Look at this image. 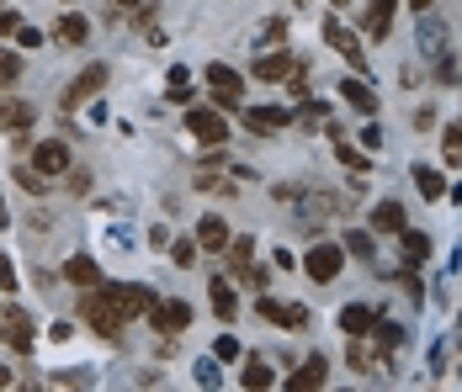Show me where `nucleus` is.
Wrapping results in <instances>:
<instances>
[{
  "mask_svg": "<svg viewBox=\"0 0 462 392\" xmlns=\"http://www.w3.org/2000/svg\"><path fill=\"white\" fill-rule=\"evenodd\" d=\"M399 244H404V265H425V260H430V233L404 228V233H399Z\"/></svg>",
  "mask_w": 462,
  "mask_h": 392,
  "instance_id": "26",
  "label": "nucleus"
},
{
  "mask_svg": "<svg viewBox=\"0 0 462 392\" xmlns=\"http://www.w3.org/2000/svg\"><path fill=\"white\" fill-rule=\"evenodd\" d=\"M22 32V16L16 11H0V38H16Z\"/></svg>",
  "mask_w": 462,
  "mask_h": 392,
  "instance_id": "37",
  "label": "nucleus"
},
{
  "mask_svg": "<svg viewBox=\"0 0 462 392\" xmlns=\"http://www.w3.org/2000/svg\"><path fill=\"white\" fill-rule=\"evenodd\" d=\"M16 292V265H11V255H0V297H11Z\"/></svg>",
  "mask_w": 462,
  "mask_h": 392,
  "instance_id": "34",
  "label": "nucleus"
},
{
  "mask_svg": "<svg viewBox=\"0 0 462 392\" xmlns=\"http://www.w3.org/2000/svg\"><path fill=\"white\" fill-rule=\"evenodd\" d=\"M324 377H329V360H324V355H309V360L287 377V392H319Z\"/></svg>",
  "mask_w": 462,
  "mask_h": 392,
  "instance_id": "17",
  "label": "nucleus"
},
{
  "mask_svg": "<svg viewBox=\"0 0 462 392\" xmlns=\"http://www.w3.org/2000/svg\"><path fill=\"white\" fill-rule=\"evenodd\" d=\"M0 340H5V350L27 355L32 350V313L16 303H0Z\"/></svg>",
  "mask_w": 462,
  "mask_h": 392,
  "instance_id": "6",
  "label": "nucleus"
},
{
  "mask_svg": "<svg viewBox=\"0 0 462 392\" xmlns=\"http://www.w3.org/2000/svg\"><path fill=\"white\" fill-rule=\"evenodd\" d=\"M213 355H218V360H239V340H234V334H218V340H213Z\"/></svg>",
  "mask_w": 462,
  "mask_h": 392,
  "instance_id": "35",
  "label": "nucleus"
},
{
  "mask_svg": "<svg viewBox=\"0 0 462 392\" xmlns=\"http://www.w3.org/2000/svg\"><path fill=\"white\" fill-rule=\"evenodd\" d=\"M329 117V101H298V112H292V128H303V132H314V123H324Z\"/></svg>",
  "mask_w": 462,
  "mask_h": 392,
  "instance_id": "28",
  "label": "nucleus"
},
{
  "mask_svg": "<svg viewBox=\"0 0 462 392\" xmlns=\"http://www.w3.org/2000/svg\"><path fill=\"white\" fill-rule=\"evenodd\" d=\"M229 223L218 218V213H208V218L197 223V250H208V255H224V250H229Z\"/></svg>",
  "mask_w": 462,
  "mask_h": 392,
  "instance_id": "16",
  "label": "nucleus"
},
{
  "mask_svg": "<svg viewBox=\"0 0 462 392\" xmlns=\"http://www.w3.org/2000/svg\"><path fill=\"white\" fill-rule=\"evenodd\" d=\"M245 128L261 132V138H272V132L292 128V112H282V106H245Z\"/></svg>",
  "mask_w": 462,
  "mask_h": 392,
  "instance_id": "15",
  "label": "nucleus"
},
{
  "mask_svg": "<svg viewBox=\"0 0 462 392\" xmlns=\"http://www.w3.org/2000/svg\"><path fill=\"white\" fill-rule=\"evenodd\" d=\"M197 382H202L208 392L218 387V360H197Z\"/></svg>",
  "mask_w": 462,
  "mask_h": 392,
  "instance_id": "36",
  "label": "nucleus"
},
{
  "mask_svg": "<svg viewBox=\"0 0 462 392\" xmlns=\"http://www.w3.org/2000/svg\"><path fill=\"white\" fill-rule=\"evenodd\" d=\"M393 16H399V0H367V38L372 43H383L388 32H393Z\"/></svg>",
  "mask_w": 462,
  "mask_h": 392,
  "instance_id": "18",
  "label": "nucleus"
},
{
  "mask_svg": "<svg viewBox=\"0 0 462 392\" xmlns=\"http://www.w3.org/2000/svg\"><path fill=\"white\" fill-rule=\"evenodd\" d=\"M324 43L335 48V53H340V59H346V64H351L356 75L367 69V53H362V38H356V32H346V27H340V16H324Z\"/></svg>",
  "mask_w": 462,
  "mask_h": 392,
  "instance_id": "10",
  "label": "nucleus"
},
{
  "mask_svg": "<svg viewBox=\"0 0 462 392\" xmlns=\"http://www.w3.org/2000/svg\"><path fill=\"white\" fill-rule=\"evenodd\" d=\"M11 382H16V377H11V366H0V392L11 387Z\"/></svg>",
  "mask_w": 462,
  "mask_h": 392,
  "instance_id": "41",
  "label": "nucleus"
},
{
  "mask_svg": "<svg viewBox=\"0 0 462 392\" xmlns=\"http://www.w3.org/2000/svg\"><path fill=\"white\" fill-rule=\"evenodd\" d=\"M377 143H383V128H362V149H367V154L377 149Z\"/></svg>",
  "mask_w": 462,
  "mask_h": 392,
  "instance_id": "40",
  "label": "nucleus"
},
{
  "mask_svg": "<svg viewBox=\"0 0 462 392\" xmlns=\"http://www.w3.org/2000/svg\"><path fill=\"white\" fill-rule=\"evenodd\" d=\"M298 64H303L298 53H287V48H272L266 59H255V80H261V86H277V80H287Z\"/></svg>",
  "mask_w": 462,
  "mask_h": 392,
  "instance_id": "12",
  "label": "nucleus"
},
{
  "mask_svg": "<svg viewBox=\"0 0 462 392\" xmlns=\"http://www.w3.org/2000/svg\"><path fill=\"white\" fill-rule=\"evenodd\" d=\"M64 281H75V287H101V265H96V255H69L64 260Z\"/></svg>",
  "mask_w": 462,
  "mask_h": 392,
  "instance_id": "24",
  "label": "nucleus"
},
{
  "mask_svg": "<svg viewBox=\"0 0 462 392\" xmlns=\"http://www.w3.org/2000/svg\"><path fill=\"white\" fill-rule=\"evenodd\" d=\"M165 96H171V101H181V106H191V96H197L191 75H186V69H171V80H165Z\"/></svg>",
  "mask_w": 462,
  "mask_h": 392,
  "instance_id": "30",
  "label": "nucleus"
},
{
  "mask_svg": "<svg viewBox=\"0 0 462 392\" xmlns=\"http://www.w3.org/2000/svg\"><path fill=\"white\" fill-rule=\"evenodd\" d=\"M441 154H447V165H452V170H462V117L441 128Z\"/></svg>",
  "mask_w": 462,
  "mask_h": 392,
  "instance_id": "29",
  "label": "nucleus"
},
{
  "mask_svg": "<svg viewBox=\"0 0 462 392\" xmlns=\"http://www.w3.org/2000/svg\"><path fill=\"white\" fill-rule=\"evenodd\" d=\"M38 123V112H32V101H16V96H0V132H32Z\"/></svg>",
  "mask_w": 462,
  "mask_h": 392,
  "instance_id": "13",
  "label": "nucleus"
},
{
  "mask_svg": "<svg viewBox=\"0 0 462 392\" xmlns=\"http://www.w3.org/2000/svg\"><path fill=\"white\" fill-rule=\"evenodd\" d=\"M404 5H415L420 16H425V11H430V5H436V0H404Z\"/></svg>",
  "mask_w": 462,
  "mask_h": 392,
  "instance_id": "42",
  "label": "nucleus"
},
{
  "mask_svg": "<svg viewBox=\"0 0 462 392\" xmlns=\"http://www.w3.org/2000/svg\"><path fill=\"white\" fill-rule=\"evenodd\" d=\"M255 313L261 318H272L277 329H309V307H298V303H277V297H255Z\"/></svg>",
  "mask_w": 462,
  "mask_h": 392,
  "instance_id": "11",
  "label": "nucleus"
},
{
  "mask_svg": "<svg viewBox=\"0 0 462 392\" xmlns=\"http://www.w3.org/2000/svg\"><path fill=\"white\" fill-rule=\"evenodd\" d=\"M22 80V59L11 48H0V86H16Z\"/></svg>",
  "mask_w": 462,
  "mask_h": 392,
  "instance_id": "33",
  "label": "nucleus"
},
{
  "mask_svg": "<svg viewBox=\"0 0 462 392\" xmlns=\"http://www.w3.org/2000/svg\"><path fill=\"white\" fill-rule=\"evenodd\" d=\"M410 175H415V191L425 202H441L447 196V175L436 170V165H410Z\"/></svg>",
  "mask_w": 462,
  "mask_h": 392,
  "instance_id": "25",
  "label": "nucleus"
},
{
  "mask_svg": "<svg viewBox=\"0 0 462 392\" xmlns=\"http://www.w3.org/2000/svg\"><path fill=\"white\" fill-rule=\"evenodd\" d=\"M329 5H335V11H346V5H351V0H329Z\"/></svg>",
  "mask_w": 462,
  "mask_h": 392,
  "instance_id": "44",
  "label": "nucleus"
},
{
  "mask_svg": "<svg viewBox=\"0 0 462 392\" xmlns=\"http://www.w3.org/2000/svg\"><path fill=\"white\" fill-rule=\"evenodd\" d=\"M143 318L154 324V334H160V340H176V334H186V324H191V307L176 303V297H154V307H149Z\"/></svg>",
  "mask_w": 462,
  "mask_h": 392,
  "instance_id": "7",
  "label": "nucleus"
},
{
  "mask_svg": "<svg viewBox=\"0 0 462 392\" xmlns=\"http://www.w3.org/2000/svg\"><path fill=\"white\" fill-rule=\"evenodd\" d=\"M367 223H372V233H393V239L410 228V218H404V207H399V202H377Z\"/></svg>",
  "mask_w": 462,
  "mask_h": 392,
  "instance_id": "23",
  "label": "nucleus"
},
{
  "mask_svg": "<svg viewBox=\"0 0 462 392\" xmlns=\"http://www.w3.org/2000/svg\"><path fill=\"white\" fill-rule=\"evenodd\" d=\"M282 38H287V27L282 22H266V48H282Z\"/></svg>",
  "mask_w": 462,
  "mask_h": 392,
  "instance_id": "39",
  "label": "nucleus"
},
{
  "mask_svg": "<svg viewBox=\"0 0 462 392\" xmlns=\"http://www.w3.org/2000/svg\"><path fill=\"white\" fill-rule=\"evenodd\" d=\"M202 80H208V96H213L218 112H239V106H245V75H239V69H229V64H208Z\"/></svg>",
  "mask_w": 462,
  "mask_h": 392,
  "instance_id": "2",
  "label": "nucleus"
},
{
  "mask_svg": "<svg viewBox=\"0 0 462 392\" xmlns=\"http://www.w3.org/2000/svg\"><path fill=\"white\" fill-rule=\"evenodd\" d=\"M112 5H117V11H134V5H139V0H112Z\"/></svg>",
  "mask_w": 462,
  "mask_h": 392,
  "instance_id": "43",
  "label": "nucleus"
},
{
  "mask_svg": "<svg viewBox=\"0 0 462 392\" xmlns=\"http://www.w3.org/2000/svg\"><path fill=\"white\" fill-rule=\"evenodd\" d=\"M335 160H340L351 175H367V170H372L367 149H356V143H346V138H335Z\"/></svg>",
  "mask_w": 462,
  "mask_h": 392,
  "instance_id": "27",
  "label": "nucleus"
},
{
  "mask_svg": "<svg viewBox=\"0 0 462 392\" xmlns=\"http://www.w3.org/2000/svg\"><path fill=\"white\" fill-rule=\"evenodd\" d=\"M101 292L117 303V313L134 324V318H143L149 307H154V287L149 281H101Z\"/></svg>",
  "mask_w": 462,
  "mask_h": 392,
  "instance_id": "3",
  "label": "nucleus"
},
{
  "mask_svg": "<svg viewBox=\"0 0 462 392\" xmlns=\"http://www.w3.org/2000/svg\"><path fill=\"white\" fill-rule=\"evenodd\" d=\"M86 38H91V22H86L80 11H64V16L53 22V43L59 48H80Z\"/></svg>",
  "mask_w": 462,
  "mask_h": 392,
  "instance_id": "19",
  "label": "nucleus"
},
{
  "mask_svg": "<svg viewBox=\"0 0 462 392\" xmlns=\"http://www.w3.org/2000/svg\"><path fill=\"white\" fill-rule=\"evenodd\" d=\"M197 255H202V250H197V239H176V244H171V260L181 265V270H191Z\"/></svg>",
  "mask_w": 462,
  "mask_h": 392,
  "instance_id": "32",
  "label": "nucleus"
},
{
  "mask_svg": "<svg viewBox=\"0 0 462 392\" xmlns=\"http://www.w3.org/2000/svg\"><path fill=\"white\" fill-rule=\"evenodd\" d=\"M340 101H346V106H356L362 117H372V112H377V90H372L367 80H362V75L340 80Z\"/></svg>",
  "mask_w": 462,
  "mask_h": 392,
  "instance_id": "21",
  "label": "nucleus"
},
{
  "mask_svg": "<svg viewBox=\"0 0 462 392\" xmlns=\"http://www.w3.org/2000/svg\"><path fill=\"white\" fill-rule=\"evenodd\" d=\"M106 75H112L106 64H86V69L69 80V90H64V112H80L91 96H101V90H106Z\"/></svg>",
  "mask_w": 462,
  "mask_h": 392,
  "instance_id": "8",
  "label": "nucleus"
},
{
  "mask_svg": "<svg viewBox=\"0 0 462 392\" xmlns=\"http://www.w3.org/2000/svg\"><path fill=\"white\" fill-rule=\"evenodd\" d=\"M32 170L43 175V180H59V175H69V170H75L69 138H43V143L32 149Z\"/></svg>",
  "mask_w": 462,
  "mask_h": 392,
  "instance_id": "5",
  "label": "nucleus"
},
{
  "mask_svg": "<svg viewBox=\"0 0 462 392\" xmlns=\"http://www.w3.org/2000/svg\"><path fill=\"white\" fill-rule=\"evenodd\" d=\"M377 307H367V303H351V307H340V334L346 340H367L372 329H377Z\"/></svg>",
  "mask_w": 462,
  "mask_h": 392,
  "instance_id": "14",
  "label": "nucleus"
},
{
  "mask_svg": "<svg viewBox=\"0 0 462 392\" xmlns=\"http://www.w3.org/2000/svg\"><path fill=\"white\" fill-rule=\"evenodd\" d=\"M340 244H346V255H356V260H372V233H367V228H351Z\"/></svg>",
  "mask_w": 462,
  "mask_h": 392,
  "instance_id": "31",
  "label": "nucleus"
},
{
  "mask_svg": "<svg viewBox=\"0 0 462 392\" xmlns=\"http://www.w3.org/2000/svg\"><path fill=\"white\" fill-rule=\"evenodd\" d=\"M208 297H213V313H218L224 324H234V318H239V297H234V281H229V276H213V281H208Z\"/></svg>",
  "mask_w": 462,
  "mask_h": 392,
  "instance_id": "22",
  "label": "nucleus"
},
{
  "mask_svg": "<svg viewBox=\"0 0 462 392\" xmlns=\"http://www.w3.org/2000/svg\"><path fill=\"white\" fill-rule=\"evenodd\" d=\"M303 270H309V281H335L340 270H346V244H314L309 255H303Z\"/></svg>",
  "mask_w": 462,
  "mask_h": 392,
  "instance_id": "9",
  "label": "nucleus"
},
{
  "mask_svg": "<svg viewBox=\"0 0 462 392\" xmlns=\"http://www.w3.org/2000/svg\"><path fill=\"white\" fill-rule=\"evenodd\" d=\"M239 387H245V392L277 387V377H272V360H261V355H245V366H239Z\"/></svg>",
  "mask_w": 462,
  "mask_h": 392,
  "instance_id": "20",
  "label": "nucleus"
},
{
  "mask_svg": "<svg viewBox=\"0 0 462 392\" xmlns=\"http://www.w3.org/2000/svg\"><path fill=\"white\" fill-rule=\"evenodd\" d=\"M16 43H22V48H43V32H38V27H22V32H16Z\"/></svg>",
  "mask_w": 462,
  "mask_h": 392,
  "instance_id": "38",
  "label": "nucleus"
},
{
  "mask_svg": "<svg viewBox=\"0 0 462 392\" xmlns=\"http://www.w3.org/2000/svg\"><path fill=\"white\" fill-rule=\"evenodd\" d=\"M298 5H303V0H298Z\"/></svg>",
  "mask_w": 462,
  "mask_h": 392,
  "instance_id": "45",
  "label": "nucleus"
},
{
  "mask_svg": "<svg viewBox=\"0 0 462 392\" xmlns=\"http://www.w3.org/2000/svg\"><path fill=\"white\" fill-rule=\"evenodd\" d=\"M75 313L86 318V329H96V340H106V345H123V329H128V318L117 313V303H112L101 287H91V292L75 303Z\"/></svg>",
  "mask_w": 462,
  "mask_h": 392,
  "instance_id": "1",
  "label": "nucleus"
},
{
  "mask_svg": "<svg viewBox=\"0 0 462 392\" xmlns=\"http://www.w3.org/2000/svg\"><path fill=\"white\" fill-rule=\"evenodd\" d=\"M186 132L197 143H208V149H224L229 143V123H224L218 106H186Z\"/></svg>",
  "mask_w": 462,
  "mask_h": 392,
  "instance_id": "4",
  "label": "nucleus"
}]
</instances>
